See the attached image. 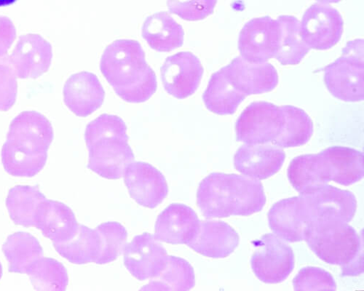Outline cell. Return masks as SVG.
<instances>
[{"label": "cell", "instance_id": "obj_9", "mask_svg": "<svg viewBox=\"0 0 364 291\" xmlns=\"http://www.w3.org/2000/svg\"><path fill=\"white\" fill-rule=\"evenodd\" d=\"M344 31V21L340 12L328 4H316L303 15L300 33L311 48L326 50L336 46Z\"/></svg>", "mask_w": 364, "mask_h": 291}, {"label": "cell", "instance_id": "obj_39", "mask_svg": "<svg viewBox=\"0 0 364 291\" xmlns=\"http://www.w3.org/2000/svg\"><path fill=\"white\" fill-rule=\"evenodd\" d=\"M18 0H0V7H6L14 4Z\"/></svg>", "mask_w": 364, "mask_h": 291}, {"label": "cell", "instance_id": "obj_8", "mask_svg": "<svg viewBox=\"0 0 364 291\" xmlns=\"http://www.w3.org/2000/svg\"><path fill=\"white\" fill-rule=\"evenodd\" d=\"M277 235L267 234L255 245L251 260L252 270L261 281L277 284L294 270V256L291 248Z\"/></svg>", "mask_w": 364, "mask_h": 291}, {"label": "cell", "instance_id": "obj_31", "mask_svg": "<svg viewBox=\"0 0 364 291\" xmlns=\"http://www.w3.org/2000/svg\"><path fill=\"white\" fill-rule=\"evenodd\" d=\"M277 20L281 40L274 57L283 65H296L311 50L301 38L300 22L292 16H280Z\"/></svg>", "mask_w": 364, "mask_h": 291}, {"label": "cell", "instance_id": "obj_6", "mask_svg": "<svg viewBox=\"0 0 364 291\" xmlns=\"http://www.w3.org/2000/svg\"><path fill=\"white\" fill-rule=\"evenodd\" d=\"M299 197L307 229L306 236L310 229L323 222L338 220L348 223L356 212V199L351 192L329 185Z\"/></svg>", "mask_w": 364, "mask_h": 291}, {"label": "cell", "instance_id": "obj_7", "mask_svg": "<svg viewBox=\"0 0 364 291\" xmlns=\"http://www.w3.org/2000/svg\"><path fill=\"white\" fill-rule=\"evenodd\" d=\"M283 126L280 106L266 101L254 102L240 115L235 125L236 138L245 144L274 146Z\"/></svg>", "mask_w": 364, "mask_h": 291}, {"label": "cell", "instance_id": "obj_11", "mask_svg": "<svg viewBox=\"0 0 364 291\" xmlns=\"http://www.w3.org/2000/svg\"><path fill=\"white\" fill-rule=\"evenodd\" d=\"M161 72L166 92L176 99H185L198 90L204 69L196 55L183 51L168 57Z\"/></svg>", "mask_w": 364, "mask_h": 291}, {"label": "cell", "instance_id": "obj_16", "mask_svg": "<svg viewBox=\"0 0 364 291\" xmlns=\"http://www.w3.org/2000/svg\"><path fill=\"white\" fill-rule=\"evenodd\" d=\"M224 69L235 89L247 97L271 92L279 84L276 68L267 62L252 64L238 56Z\"/></svg>", "mask_w": 364, "mask_h": 291}, {"label": "cell", "instance_id": "obj_22", "mask_svg": "<svg viewBox=\"0 0 364 291\" xmlns=\"http://www.w3.org/2000/svg\"><path fill=\"white\" fill-rule=\"evenodd\" d=\"M7 138L38 150L47 151L53 140L51 123L35 111H23L12 121Z\"/></svg>", "mask_w": 364, "mask_h": 291}, {"label": "cell", "instance_id": "obj_25", "mask_svg": "<svg viewBox=\"0 0 364 291\" xmlns=\"http://www.w3.org/2000/svg\"><path fill=\"white\" fill-rule=\"evenodd\" d=\"M247 98L235 89L224 67L211 76L203 95L208 110L218 115L233 114Z\"/></svg>", "mask_w": 364, "mask_h": 291}, {"label": "cell", "instance_id": "obj_41", "mask_svg": "<svg viewBox=\"0 0 364 291\" xmlns=\"http://www.w3.org/2000/svg\"><path fill=\"white\" fill-rule=\"evenodd\" d=\"M3 276V268L1 263H0V279L2 278Z\"/></svg>", "mask_w": 364, "mask_h": 291}, {"label": "cell", "instance_id": "obj_34", "mask_svg": "<svg viewBox=\"0 0 364 291\" xmlns=\"http://www.w3.org/2000/svg\"><path fill=\"white\" fill-rule=\"evenodd\" d=\"M85 139L87 149L105 140L129 141L127 126L119 116L104 114L87 126Z\"/></svg>", "mask_w": 364, "mask_h": 291}, {"label": "cell", "instance_id": "obj_1", "mask_svg": "<svg viewBox=\"0 0 364 291\" xmlns=\"http://www.w3.org/2000/svg\"><path fill=\"white\" fill-rule=\"evenodd\" d=\"M100 70L115 94L126 102L144 103L157 91L156 73L136 40H117L109 45L102 55Z\"/></svg>", "mask_w": 364, "mask_h": 291}, {"label": "cell", "instance_id": "obj_35", "mask_svg": "<svg viewBox=\"0 0 364 291\" xmlns=\"http://www.w3.org/2000/svg\"><path fill=\"white\" fill-rule=\"evenodd\" d=\"M218 0H167L169 11L187 21H202L214 13Z\"/></svg>", "mask_w": 364, "mask_h": 291}, {"label": "cell", "instance_id": "obj_10", "mask_svg": "<svg viewBox=\"0 0 364 291\" xmlns=\"http://www.w3.org/2000/svg\"><path fill=\"white\" fill-rule=\"evenodd\" d=\"M281 40L278 20L269 16L254 18L247 22L239 35L240 56L252 64L266 63L275 57Z\"/></svg>", "mask_w": 364, "mask_h": 291}, {"label": "cell", "instance_id": "obj_15", "mask_svg": "<svg viewBox=\"0 0 364 291\" xmlns=\"http://www.w3.org/2000/svg\"><path fill=\"white\" fill-rule=\"evenodd\" d=\"M286 159L282 148L271 144H245L234 158L235 169L245 176L263 180L278 172Z\"/></svg>", "mask_w": 364, "mask_h": 291}, {"label": "cell", "instance_id": "obj_24", "mask_svg": "<svg viewBox=\"0 0 364 291\" xmlns=\"http://www.w3.org/2000/svg\"><path fill=\"white\" fill-rule=\"evenodd\" d=\"M2 162L6 171L15 177H34L45 167L48 152L26 146L7 138L4 145Z\"/></svg>", "mask_w": 364, "mask_h": 291}, {"label": "cell", "instance_id": "obj_29", "mask_svg": "<svg viewBox=\"0 0 364 291\" xmlns=\"http://www.w3.org/2000/svg\"><path fill=\"white\" fill-rule=\"evenodd\" d=\"M280 108L284 126L274 146L279 148H290L307 143L314 133V123L309 115L294 106H282Z\"/></svg>", "mask_w": 364, "mask_h": 291}, {"label": "cell", "instance_id": "obj_32", "mask_svg": "<svg viewBox=\"0 0 364 291\" xmlns=\"http://www.w3.org/2000/svg\"><path fill=\"white\" fill-rule=\"evenodd\" d=\"M26 275L38 290H65L68 285L67 269L53 258H41Z\"/></svg>", "mask_w": 364, "mask_h": 291}, {"label": "cell", "instance_id": "obj_2", "mask_svg": "<svg viewBox=\"0 0 364 291\" xmlns=\"http://www.w3.org/2000/svg\"><path fill=\"white\" fill-rule=\"evenodd\" d=\"M363 175V154L344 147L296 157L288 168L289 180L300 194L314 192L331 181L350 186L361 180Z\"/></svg>", "mask_w": 364, "mask_h": 291}, {"label": "cell", "instance_id": "obj_27", "mask_svg": "<svg viewBox=\"0 0 364 291\" xmlns=\"http://www.w3.org/2000/svg\"><path fill=\"white\" fill-rule=\"evenodd\" d=\"M46 199L38 187L16 186L9 192L6 207L16 224L24 227L36 226L38 209Z\"/></svg>", "mask_w": 364, "mask_h": 291}, {"label": "cell", "instance_id": "obj_21", "mask_svg": "<svg viewBox=\"0 0 364 291\" xmlns=\"http://www.w3.org/2000/svg\"><path fill=\"white\" fill-rule=\"evenodd\" d=\"M78 226L73 212L63 202L46 199L41 204L36 227L53 243H62L72 239Z\"/></svg>", "mask_w": 364, "mask_h": 291}, {"label": "cell", "instance_id": "obj_37", "mask_svg": "<svg viewBox=\"0 0 364 291\" xmlns=\"http://www.w3.org/2000/svg\"><path fill=\"white\" fill-rule=\"evenodd\" d=\"M17 77L11 67L9 57H0V111H9L17 97Z\"/></svg>", "mask_w": 364, "mask_h": 291}, {"label": "cell", "instance_id": "obj_3", "mask_svg": "<svg viewBox=\"0 0 364 291\" xmlns=\"http://www.w3.org/2000/svg\"><path fill=\"white\" fill-rule=\"evenodd\" d=\"M265 202L260 181L236 174L211 173L197 193L198 207L208 219L250 216L259 212Z\"/></svg>", "mask_w": 364, "mask_h": 291}, {"label": "cell", "instance_id": "obj_28", "mask_svg": "<svg viewBox=\"0 0 364 291\" xmlns=\"http://www.w3.org/2000/svg\"><path fill=\"white\" fill-rule=\"evenodd\" d=\"M53 246L58 254L75 265L96 263L100 251L97 230L80 224L72 239L62 243H53Z\"/></svg>", "mask_w": 364, "mask_h": 291}, {"label": "cell", "instance_id": "obj_13", "mask_svg": "<svg viewBox=\"0 0 364 291\" xmlns=\"http://www.w3.org/2000/svg\"><path fill=\"white\" fill-rule=\"evenodd\" d=\"M124 177L131 197L143 207L156 209L168 195L164 175L149 163L132 162Z\"/></svg>", "mask_w": 364, "mask_h": 291}, {"label": "cell", "instance_id": "obj_12", "mask_svg": "<svg viewBox=\"0 0 364 291\" xmlns=\"http://www.w3.org/2000/svg\"><path fill=\"white\" fill-rule=\"evenodd\" d=\"M124 265L128 271L140 281L156 277L165 268L168 254L155 236L147 232L136 236L126 244Z\"/></svg>", "mask_w": 364, "mask_h": 291}, {"label": "cell", "instance_id": "obj_4", "mask_svg": "<svg viewBox=\"0 0 364 291\" xmlns=\"http://www.w3.org/2000/svg\"><path fill=\"white\" fill-rule=\"evenodd\" d=\"M304 241L329 265L343 268L363 258V240L347 222L337 220L317 224L309 230Z\"/></svg>", "mask_w": 364, "mask_h": 291}, {"label": "cell", "instance_id": "obj_19", "mask_svg": "<svg viewBox=\"0 0 364 291\" xmlns=\"http://www.w3.org/2000/svg\"><path fill=\"white\" fill-rule=\"evenodd\" d=\"M199 224L193 209L184 204H172L159 216L155 237L171 245H188L196 235Z\"/></svg>", "mask_w": 364, "mask_h": 291}, {"label": "cell", "instance_id": "obj_36", "mask_svg": "<svg viewBox=\"0 0 364 291\" xmlns=\"http://www.w3.org/2000/svg\"><path fill=\"white\" fill-rule=\"evenodd\" d=\"M296 290H336V283L330 273L318 268L302 269L294 280Z\"/></svg>", "mask_w": 364, "mask_h": 291}, {"label": "cell", "instance_id": "obj_33", "mask_svg": "<svg viewBox=\"0 0 364 291\" xmlns=\"http://www.w3.org/2000/svg\"><path fill=\"white\" fill-rule=\"evenodd\" d=\"M96 230L100 241V251L96 263H110L124 251L128 238L127 231L117 222L103 223Z\"/></svg>", "mask_w": 364, "mask_h": 291}, {"label": "cell", "instance_id": "obj_40", "mask_svg": "<svg viewBox=\"0 0 364 291\" xmlns=\"http://www.w3.org/2000/svg\"><path fill=\"white\" fill-rule=\"evenodd\" d=\"M316 1L319 2L323 4H338L341 2L342 0H316Z\"/></svg>", "mask_w": 364, "mask_h": 291}, {"label": "cell", "instance_id": "obj_38", "mask_svg": "<svg viewBox=\"0 0 364 291\" xmlns=\"http://www.w3.org/2000/svg\"><path fill=\"white\" fill-rule=\"evenodd\" d=\"M16 38V27L11 20L0 16V57L6 56Z\"/></svg>", "mask_w": 364, "mask_h": 291}, {"label": "cell", "instance_id": "obj_5", "mask_svg": "<svg viewBox=\"0 0 364 291\" xmlns=\"http://www.w3.org/2000/svg\"><path fill=\"white\" fill-rule=\"evenodd\" d=\"M363 40L348 43L343 55L324 69V82L329 93L346 102L364 99Z\"/></svg>", "mask_w": 364, "mask_h": 291}, {"label": "cell", "instance_id": "obj_17", "mask_svg": "<svg viewBox=\"0 0 364 291\" xmlns=\"http://www.w3.org/2000/svg\"><path fill=\"white\" fill-rule=\"evenodd\" d=\"M87 168L107 180L124 177L128 166L134 161V154L128 141L105 140L88 148Z\"/></svg>", "mask_w": 364, "mask_h": 291}, {"label": "cell", "instance_id": "obj_18", "mask_svg": "<svg viewBox=\"0 0 364 291\" xmlns=\"http://www.w3.org/2000/svg\"><path fill=\"white\" fill-rule=\"evenodd\" d=\"M105 92L97 76L82 72L73 75L64 87V101L80 118L92 114L103 104Z\"/></svg>", "mask_w": 364, "mask_h": 291}, {"label": "cell", "instance_id": "obj_30", "mask_svg": "<svg viewBox=\"0 0 364 291\" xmlns=\"http://www.w3.org/2000/svg\"><path fill=\"white\" fill-rule=\"evenodd\" d=\"M196 285L195 273L186 260L168 256L163 270L142 290H189Z\"/></svg>", "mask_w": 364, "mask_h": 291}, {"label": "cell", "instance_id": "obj_23", "mask_svg": "<svg viewBox=\"0 0 364 291\" xmlns=\"http://www.w3.org/2000/svg\"><path fill=\"white\" fill-rule=\"evenodd\" d=\"M141 34L149 47L159 52L173 51L184 43L183 28L167 12L148 16L142 26Z\"/></svg>", "mask_w": 364, "mask_h": 291}, {"label": "cell", "instance_id": "obj_26", "mask_svg": "<svg viewBox=\"0 0 364 291\" xmlns=\"http://www.w3.org/2000/svg\"><path fill=\"white\" fill-rule=\"evenodd\" d=\"M9 261L10 273L27 274L36 262L43 257V250L38 239L28 232H16L3 246Z\"/></svg>", "mask_w": 364, "mask_h": 291}, {"label": "cell", "instance_id": "obj_20", "mask_svg": "<svg viewBox=\"0 0 364 291\" xmlns=\"http://www.w3.org/2000/svg\"><path fill=\"white\" fill-rule=\"evenodd\" d=\"M239 244V236L232 226L220 221H200L194 238L188 246L208 258L230 256Z\"/></svg>", "mask_w": 364, "mask_h": 291}, {"label": "cell", "instance_id": "obj_14", "mask_svg": "<svg viewBox=\"0 0 364 291\" xmlns=\"http://www.w3.org/2000/svg\"><path fill=\"white\" fill-rule=\"evenodd\" d=\"M8 57L17 78L36 79L48 71L53 50L51 45L41 35L27 34L20 37Z\"/></svg>", "mask_w": 364, "mask_h": 291}]
</instances>
